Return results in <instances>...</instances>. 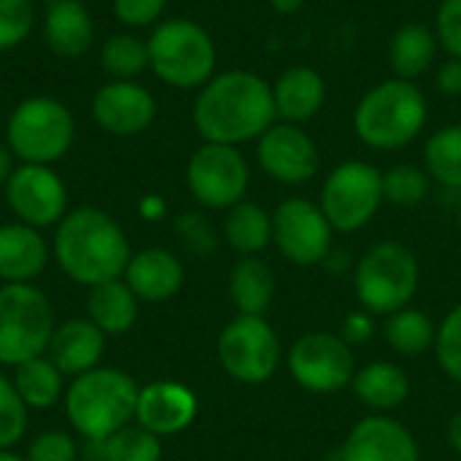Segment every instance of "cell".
Instances as JSON below:
<instances>
[{
  "instance_id": "cell-1",
  "label": "cell",
  "mask_w": 461,
  "mask_h": 461,
  "mask_svg": "<svg viewBox=\"0 0 461 461\" xmlns=\"http://www.w3.org/2000/svg\"><path fill=\"white\" fill-rule=\"evenodd\" d=\"M276 122L270 84L259 73L240 68L216 73L197 89L192 105V124L203 143L243 146L259 140Z\"/></svg>"
},
{
  "instance_id": "cell-2",
  "label": "cell",
  "mask_w": 461,
  "mask_h": 461,
  "mask_svg": "<svg viewBox=\"0 0 461 461\" xmlns=\"http://www.w3.org/2000/svg\"><path fill=\"white\" fill-rule=\"evenodd\" d=\"M51 254L70 281L89 289L122 278L132 257L130 240L116 219L92 205L65 213L54 230Z\"/></svg>"
},
{
  "instance_id": "cell-3",
  "label": "cell",
  "mask_w": 461,
  "mask_h": 461,
  "mask_svg": "<svg viewBox=\"0 0 461 461\" xmlns=\"http://www.w3.org/2000/svg\"><path fill=\"white\" fill-rule=\"evenodd\" d=\"M429 100L416 81L386 78L367 89L354 108L357 138L375 151L411 146L427 127Z\"/></svg>"
},
{
  "instance_id": "cell-4",
  "label": "cell",
  "mask_w": 461,
  "mask_h": 461,
  "mask_svg": "<svg viewBox=\"0 0 461 461\" xmlns=\"http://www.w3.org/2000/svg\"><path fill=\"white\" fill-rule=\"evenodd\" d=\"M140 386L116 367H95L76 375L65 392V413L70 427L92 440L105 443L135 419Z\"/></svg>"
},
{
  "instance_id": "cell-5",
  "label": "cell",
  "mask_w": 461,
  "mask_h": 461,
  "mask_svg": "<svg viewBox=\"0 0 461 461\" xmlns=\"http://www.w3.org/2000/svg\"><path fill=\"white\" fill-rule=\"evenodd\" d=\"M146 46L149 70L173 89H200L216 76V43L194 19H162Z\"/></svg>"
},
{
  "instance_id": "cell-6",
  "label": "cell",
  "mask_w": 461,
  "mask_h": 461,
  "mask_svg": "<svg viewBox=\"0 0 461 461\" xmlns=\"http://www.w3.org/2000/svg\"><path fill=\"white\" fill-rule=\"evenodd\" d=\"M421 284L416 254L397 240L370 246L354 267V292L370 316H392L411 305Z\"/></svg>"
},
{
  "instance_id": "cell-7",
  "label": "cell",
  "mask_w": 461,
  "mask_h": 461,
  "mask_svg": "<svg viewBox=\"0 0 461 461\" xmlns=\"http://www.w3.org/2000/svg\"><path fill=\"white\" fill-rule=\"evenodd\" d=\"M76 138V119L70 108L49 95L22 100L5 124V146L24 165H54L62 159Z\"/></svg>"
},
{
  "instance_id": "cell-8",
  "label": "cell",
  "mask_w": 461,
  "mask_h": 461,
  "mask_svg": "<svg viewBox=\"0 0 461 461\" xmlns=\"http://www.w3.org/2000/svg\"><path fill=\"white\" fill-rule=\"evenodd\" d=\"M54 308L32 284L0 286V365L19 367L43 357L54 335Z\"/></svg>"
},
{
  "instance_id": "cell-9",
  "label": "cell",
  "mask_w": 461,
  "mask_h": 461,
  "mask_svg": "<svg viewBox=\"0 0 461 461\" xmlns=\"http://www.w3.org/2000/svg\"><path fill=\"white\" fill-rule=\"evenodd\" d=\"M384 173L365 159H346L335 165L319 194V208L335 232L365 230L384 205Z\"/></svg>"
},
{
  "instance_id": "cell-10",
  "label": "cell",
  "mask_w": 461,
  "mask_h": 461,
  "mask_svg": "<svg viewBox=\"0 0 461 461\" xmlns=\"http://www.w3.org/2000/svg\"><path fill=\"white\" fill-rule=\"evenodd\" d=\"M224 373L246 386L267 384L281 365V338L265 316H235L216 343Z\"/></svg>"
},
{
  "instance_id": "cell-11",
  "label": "cell",
  "mask_w": 461,
  "mask_h": 461,
  "mask_svg": "<svg viewBox=\"0 0 461 461\" xmlns=\"http://www.w3.org/2000/svg\"><path fill=\"white\" fill-rule=\"evenodd\" d=\"M251 167L238 146L203 143L186 162V186L208 211H230L246 200Z\"/></svg>"
},
{
  "instance_id": "cell-12",
  "label": "cell",
  "mask_w": 461,
  "mask_h": 461,
  "mask_svg": "<svg viewBox=\"0 0 461 461\" xmlns=\"http://www.w3.org/2000/svg\"><path fill=\"white\" fill-rule=\"evenodd\" d=\"M357 373L354 348L335 332H305L289 348V375L313 394H332L351 386Z\"/></svg>"
},
{
  "instance_id": "cell-13",
  "label": "cell",
  "mask_w": 461,
  "mask_h": 461,
  "mask_svg": "<svg viewBox=\"0 0 461 461\" xmlns=\"http://www.w3.org/2000/svg\"><path fill=\"white\" fill-rule=\"evenodd\" d=\"M332 235L335 230L319 203L289 197L273 211V243L297 267L324 265L332 254Z\"/></svg>"
},
{
  "instance_id": "cell-14",
  "label": "cell",
  "mask_w": 461,
  "mask_h": 461,
  "mask_svg": "<svg viewBox=\"0 0 461 461\" xmlns=\"http://www.w3.org/2000/svg\"><path fill=\"white\" fill-rule=\"evenodd\" d=\"M3 189L16 221L35 230L57 227L68 213V186L51 165L22 162Z\"/></svg>"
},
{
  "instance_id": "cell-15",
  "label": "cell",
  "mask_w": 461,
  "mask_h": 461,
  "mask_svg": "<svg viewBox=\"0 0 461 461\" xmlns=\"http://www.w3.org/2000/svg\"><path fill=\"white\" fill-rule=\"evenodd\" d=\"M257 162L265 176L278 184L300 186L308 184L321 165L316 140L300 127L289 122H276L257 140Z\"/></svg>"
},
{
  "instance_id": "cell-16",
  "label": "cell",
  "mask_w": 461,
  "mask_h": 461,
  "mask_svg": "<svg viewBox=\"0 0 461 461\" xmlns=\"http://www.w3.org/2000/svg\"><path fill=\"white\" fill-rule=\"evenodd\" d=\"M154 116H157V100L138 81L111 78L92 97V119L97 122L100 130L119 138L146 132L154 124Z\"/></svg>"
},
{
  "instance_id": "cell-17",
  "label": "cell",
  "mask_w": 461,
  "mask_h": 461,
  "mask_svg": "<svg viewBox=\"0 0 461 461\" xmlns=\"http://www.w3.org/2000/svg\"><path fill=\"white\" fill-rule=\"evenodd\" d=\"M340 461H421V451L405 424L373 413L351 427L340 446Z\"/></svg>"
},
{
  "instance_id": "cell-18",
  "label": "cell",
  "mask_w": 461,
  "mask_h": 461,
  "mask_svg": "<svg viewBox=\"0 0 461 461\" xmlns=\"http://www.w3.org/2000/svg\"><path fill=\"white\" fill-rule=\"evenodd\" d=\"M197 419V397L176 381H154L138 392L135 421L157 438H170L192 427Z\"/></svg>"
},
{
  "instance_id": "cell-19",
  "label": "cell",
  "mask_w": 461,
  "mask_h": 461,
  "mask_svg": "<svg viewBox=\"0 0 461 461\" xmlns=\"http://www.w3.org/2000/svg\"><path fill=\"white\" fill-rule=\"evenodd\" d=\"M124 284L143 303H165L184 289L186 273L181 259L167 249H143L130 257Z\"/></svg>"
},
{
  "instance_id": "cell-20",
  "label": "cell",
  "mask_w": 461,
  "mask_h": 461,
  "mask_svg": "<svg viewBox=\"0 0 461 461\" xmlns=\"http://www.w3.org/2000/svg\"><path fill=\"white\" fill-rule=\"evenodd\" d=\"M276 116L278 122L305 124L316 119L327 103V81L316 68L294 65L281 70V76L270 84Z\"/></svg>"
},
{
  "instance_id": "cell-21",
  "label": "cell",
  "mask_w": 461,
  "mask_h": 461,
  "mask_svg": "<svg viewBox=\"0 0 461 461\" xmlns=\"http://www.w3.org/2000/svg\"><path fill=\"white\" fill-rule=\"evenodd\" d=\"M51 246L41 230L14 221L0 224V281L3 284H32L49 265Z\"/></svg>"
},
{
  "instance_id": "cell-22",
  "label": "cell",
  "mask_w": 461,
  "mask_h": 461,
  "mask_svg": "<svg viewBox=\"0 0 461 461\" xmlns=\"http://www.w3.org/2000/svg\"><path fill=\"white\" fill-rule=\"evenodd\" d=\"M105 338L108 335L100 332L89 319H68L54 327L46 354L62 375L76 378L100 367Z\"/></svg>"
},
{
  "instance_id": "cell-23",
  "label": "cell",
  "mask_w": 461,
  "mask_h": 461,
  "mask_svg": "<svg viewBox=\"0 0 461 461\" xmlns=\"http://www.w3.org/2000/svg\"><path fill=\"white\" fill-rule=\"evenodd\" d=\"M43 35L54 54L81 57L95 43V22L81 0H51L43 16Z\"/></svg>"
},
{
  "instance_id": "cell-24",
  "label": "cell",
  "mask_w": 461,
  "mask_h": 461,
  "mask_svg": "<svg viewBox=\"0 0 461 461\" xmlns=\"http://www.w3.org/2000/svg\"><path fill=\"white\" fill-rule=\"evenodd\" d=\"M351 389H354V397L365 408H370L373 413L386 416V413H392V411H397L400 405L408 402L411 378L400 365L378 359V362H370V365H365V367H359L354 373Z\"/></svg>"
},
{
  "instance_id": "cell-25",
  "label": "cell",
  "mask_w": 461,
  "mask_h": 461,
  "mask_svg": "<svg viewBox=\"0 0 461 461\" xmlns=\"http://www.w3.org/2000/svg\"><path fill=\"white\" fill-rule=\"evenodd\" d=\"M438 51H440V41H438L435 30L427 24L411 22L392 32L386 57H389V68L397 78L416 81L435 65Z\"/></svg>"
},
{
  "instance_id": "cell-26",
  "label": "cell",
  "mask_w": 461,
  "mask_h": 461,
  "mask_svg": "<svg viewBox=\"0 0 461 461\" xmlns=\"http://www.w3.org/2000/svg\"><path fill=\"white\" fill-rule=\"evenodd\" d=\"M230 297L240 316H265L276 297L273 267L259 257H240L230 273Z\"/></svg>"
},
{
  "instance_id": "cell-27",
  "label": "cell",
  "mask_w": 461,
  "mask_h": 461,
  "mask_svg": "<svg viewBox=\"0 0 461 461\" xmlns=\"http://www.w3.org/2000/svg\"><path fill=\"white\" fill-rule=\"evenodd\" d=\"M138 297L124 284V278L105 281L89 289L86 311L89 321L105 335H124L138 321Z\"/></svg>"
},
{
  "instance_id": "cell-28",
  "label": "cell",
  "mask_w": 461,
  "mask_h": 461,
  "mask_svg": "<svg viewBox=\"0 0 461 461\" xmlns=\"http://www.w3.org/2000/svg\"><path fill=\"white\" fill-rule=\"evenodd\" d=\"M224 240L240 257H259L273 243V213H267L259 203L240 200L227 211Z\"/></svg>"
},
{
  "instance_id": "cell-29",
  "label": "cell",
  "mask_w": 461,
  "mask_h": 461,
  "mask_svg": "<svg viewBox=\"0 0 461 461\" xmlns=\"http://www.w3.org/2000/svg\"><path fill=\"white\" fill-rule=\"evenodd\" d=\"M14 386L27 405V411H49L62 400L65 375L57 370V365L49 357H35L14 367Z\"/></svg>"
},
{
  "instance_id": "cell-30",
  "label": "cell",
  "mask_w": 461,
  "mask_h": 461,
  "mask_svg": "<svg viewBox=\"0 0 461 461\" xmlns=\"http://www.w3.org/2000/svg\"><path fill=\"white\" fill-rule=\"evenodd\" d=\"M384 338L389 348L400 357H421L427 351H435L438 340V324L419 308H402L392 316H386Z\"/></svg>"
},
{
  "instance_id": "cell-31",
  "label": "cell",
  "mask_w": 461,
  "mask_h": 461,
  "mask_svg": "<svg viewBox=\"0 0 461 461\" xmlns=\"http://www.w3.org/2000/svg\"><path fill=\"white\" fill-rule=\"evenodd\" d=\"M424 170L432 181L461 192V124H446L424 146Z\"/></svg>"
},
{
  "instance_id": "cell-32",
  "label": "cell",
  "mask_w": 461,
  "mask_h": 461,
  "mask_svg": "<svg viewBox=\"0 0 461 461\" xmlns=\"http://www.w3.org/2000/svg\"><path fill=\"white\" fill-rule=\"evenodd\" d=\"M100 65L116 81H135L149 70V46L132 32H113L100 49Z\"/></svg>"
},
{
  "instance_id": "cell-33",
  "label": "cell",
  "mask_w": 461,
  "mask_h": 461,
  "mask_svg": "<svg viewBox=\"0 0 461 461\" xmlns=\"http://www.w3.org/2000/svg\"><path fill=\"white\" fill-rule=\"evenodd\" d=\"M429 173L419 165H394L384 173V200L397 208H416L429 197Z\"/></svg>"
},
{
  "instance_id": "cell-34",
  "label": "cell",
  "mask_w": 461,
  "mask_h": 461,
  "mask_svg": "<svg viewBox=\"0 0 461 461\" xmlns=\"http://www.w3.org/2000/svg\"><path fill=\"white\" fill-rule=\"evenodd\" d=\"M100 446L105 461H162V440L138 424H127Z\"/></svg>"
},
{
  "instance_id": "cell-35",
  "label": "cell",
  "mask_w": 461,
  "mask_h": 461,
  "mask_svg": "<svg viewBox=\"0 0 461 461\" xmlns=\"http://www.w3.org/2000/svg\"><path fill=\"white\" fill-rule=\"evenodd\" d=\"M27 432V405L11 378L0 373V451L14 448Z\"/></svg>"
},
{
  "instance_id": "cell-36",
  "label": "cell",
  "mask_w": 461,
  "mask_h": 461,
  "mask_svg": "<svg viewBox=\"0 0 461 461\" xmlns=\"http://www.w3.org/2000/svg\"><path fill=\"white\" fill-rule=\"evenodd\" d=\"M435 359L454 384H461V303L446 313L438 327Z\"/></svg>"
},
{
  "instance_id": "cell-37",
  "label": "cell",
  "mask_w": 461,
  "mask_h": 461,
  "mask_svg": "<svg viewBox=\"0 0 461 461\" xmlns=\"http://www.w3.org/2000/svg\"><path fill=\"white\" fill-rule=\"evenodd\" d=\"M35 27L32 0H0V51H11L30 38Z\"/></svg>"
},
{
  "instance_id": "cell-38",
  "label": "cell",
  "mask_w": 461,
  "mask_h": 461,
  "mask_svg": "<svg viewBox=\"0 0 461 461\" xmlns=\"http://www.w3.org/2000/svg\"><path fill=\"white\" fill-rule=\"evenodd\" d=\"M173 227H176V235L181 238V243L192 254H197V257H208L219 246V238H216L213 224L203 213H197V211H186V213L176 216Z\"/></svg>"
},
{
  "instance_id": "cell-39",
  "label": "cell",
  "mask_w": 461,
  "mask_h": 461,
  "mask_svg": "<svg viewBox=\"0 0 461 461\" xmlns=\"http://www.w3.org/2000/svg\"><path fill=\"white\" fill-rule=\"evenodd\" d=\"M435 35L440 49L461 59V0H440L435 14Z\"/></svg>"
},
{
  "instance_id": "cell-40",
  "label": "cell",
  "mask_w": 461,
  "mask_h": 461,
  "mask_svg": "<svg viewBox=\"0 0 461 461\" xmlns=\"http://www.w3.org/2000/svg\"><path fill=\"white\" fill-rule=\"evenodd\" d=\"M27 461H76L78 459V446L70 435L65 432H43L38 435L30 448Z\"/></svg>"
},
{
  "instance_id": "cell-41",
  "label": "cell",
  "mask_w": 461,
  "mask_h": 461,
  "mask_svg": "<svg viewBox=\"0 0 461 461\" xmlns=\"http://www.w3.org/2000/svg\"><path fill=\"white\" fill-rule=\"evenodd\" d=\"M167 0H113V14L124 27H154L165 14Z\"/></svg>"
},
{
  "instance_id": "cell-42",
  "label": "cell",
  "mask_w": 461,
  "mask_h": 461,
  "mask_svg": "<svg viewBox=\"0 0 461 461\" xmlns=\"http://www.w3.org/2000/svg\"><path fill=\"white\" fill-rule=\"evenodd\" d=\"M375 335V316H370L367 311H357V313H348L343 319V330H340V338L354 348V346H362L367 340H373Z\"/></svg>"
},
{
  "instance_id": "cell-43",
  "label": "cell",
  "mask_w": 461,
  "mask_h": 461,
  "mask_svg": "<svg viewBox=\"0 0 461 461\" xmlns=\"http://www.w3.org/2000/svg\"><path fill=\"white\" fill-rule=\"evenodd\" d=\"M435 86H438V92H443L448 97L461 95V59L451 57L448 62L440 65V70L435 73Z\"/></svg>"
},
{
  "instance_id": "cell-44",
  "label": "cell",
  "mask_w": 461,
  "mask_h": 461,
  "mask_svg": "<svg viewBox=\"0 0 461 461\" xmlns=\"http://www.w3.org/2000/svg\"><path fill=\"white\" fill-rule=\"evenodd\" d=\"M138 213H140V219H146V221H159V219H165V213H167V203H165L162 194H146V197L138 203Z\"/></svg>"
},
{
  "instance_id": "cell-45",
  "label": "cell",
  "mask_w": 461,
  "mask_h": 461,
  "mask_svg": "<svg viewBox=\"0 0 461 461\" xmlns=\"http://www.w3.org/2000/svg\"><path fill=\"white\" fill-rule=\"evenodd\" d=\"M11 173H14V154L8 151V146H0V186L8 184Z\"/></svg>"
},
{
  "instance_id": "cell-46",
  "label": "cell",
  "mask_w": 461,
  "mask_h": 461,
  "mask_svg": "<svg viewBox=\"0 0 461 461\" xmlns=\"http://www.w3.org/2000/svg\"><path fill=\"white\" fill-rule=\"evenodd\" d=\"M448 446L461 456V411L448 421Z\"/></svg>"
},
{
  "instance_id": "cell-47",
  "label": "cell",
  "mask_w": 461,
  "mask_h": 461,
  "mask_svg": "<svg viewBox=\"0 0 461 461\" xmlns=\"http://www.w3.org/2000/svg\"><path fill=\"white\" fill-rule=\"evenodd\" d=\"M270 5L278 14H297L305 5V0H270Z\"/></svg>"
},
{
  "instance_id": "cell-48",
  "label": "cell",
  "mask_w": 461,
  "mask_h": 461,
  "mask_svg": "<svg viewBox=\"0 0 461 461\" xmlns=\"http://www.w3.org/2000/svg\"><path fill=\"white\" fill-rule=\"evenodd\" d=\"M0 461H27V459H24V456H16L11 448H3V451H0Z\"/></svg>"
},
{
  "instance_id": "cell-49",
  "label": "cell",
  "mask_w": 461,
  "mask_h": 461,
  "mask_svg": "<svg viewBox=\"0 0 461 461\" xmlns=\"http://www.w3.org/2000/svg\"><path fill=\"white\" fill-rule=\"evenodd\" d=\"M459 230H461V200H459Z\"/></svg>"
}]
</instances>
